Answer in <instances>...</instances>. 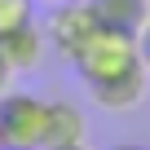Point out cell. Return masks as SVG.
Instances as JSON below:
<instances>
[{
	"mask_svg": "<svg viewBox=\"0 0 150 150\" xmlns=\"http://www.w3.org/2000/svg\"><path fill=\"white\" fill-rule=\"evenodd\" d=\"M71 62L102 110H128L150 88V66L137 53V35H124L115 27L97 22L88 31V40L71 53Z\"/></svg>",
	"mask_w": 150,
	"mask_h": 150,
	"instance_id": "1",
	"label": "cell"
},
{
	"mask_svg": "<svg viewBox=\"0 0 150 150\" xmlns=\"http://www.w3.org/2000/svg\"><path fill=\"white\" fill-rule=\"evenodd\" d=\"M44 137H49V102L9 88L0 97V150H44Z\"/></svg>",
	"mask_w": 150,
	"mask_h": 150,
	"instance_id": "2",
	"label": "cell"
},
{
	"mask_svg": "<svg viewBox=\"0 0 150 150\" xmlns=\"http://www.w3.org/2000/svg\"><path fill=\"white\" fill-rule=\"evenodd\" d=\"M93 27H97V13H93L88 0H57V5H53V18H49V40L71 57L75 49L88 40Z\"/></svg>",
	"mask_w": 150,
	"mask_h": 150,
	"instance_id": "3",
	"label": "cell"
},
{
	"mask_svg": "<svg viewBox=\"0 0 150 150\" xmlns=\"http://www.w3.org/2000/svg\"><path fill=\"white\" fill-rule=\"evenodd\" d=\"M0 53L9 57L13 71H35L44 62V31L35 22H27V27H18L9 35H0Z\"/></svg>",
	"mask_w": 150,
	"mask_h": 150,
	"instance_id": "4",
	"label": "cell"
},
{
	"mask_svg": "<svg viewBox=\"0 0 150 150\" xmlns=\"http://www.w3.org/2000/svg\"><path fill=\"white\" fill-rule=\"evenodd\" d=\"M102 27H115L124 35H137L150 22V0H88Z\"/></svg>",
	"mask_w": 150,
	"mask_h": 150,
	"instance_id": "5",
	"label": "cell"
},
{
	"mask_svg": "<svg viewBox=\"0 0 150 150\" xmlns=\"http://www.w3.org/2000/svg\"><path fill=\"white\" fill-rule=\"evenodd\" d=\"M66 141H84V110L75 102H49V137H44V146H66Z\"/></svg>",
	"mask_w": 150,
	"mask_h": 150,
	"instance_id": "6",
	"label": "cell"
},
{
	"mask_svg": "<svg viewBox=\"0 0 150 150\" xmlns=\"http://www.w3.org/2000/svg\"><path fill=\"white\" fill-rule=\"evenodd\" d=\"M31 5H35V0H0V35L27 27L31 22Z\"/></svg>",
	"mask_w": 150,
	"mask_h": 150,
	"instance_id": "7",
	"label": "cell"
},
{
	"mask_svg": "<svg viewBox=\"0 0 150 150\" xmlns=\"http://www.w3.org/2000/svg\"><path fill=\"white\" fill-rule=\"evenodd\" d=\"M9 88H13V66H9V57H5V53H0V97H5Z\"/></svg>",
	"mask_w": 150,
	"mask_h": 150,
	"instance_id": "8",
	"label": "cell"
},
{
	"mask_svg": "<svg viewBox=\"0 0 150 150\" xmlns=\"http://www.w3.org/2000/svg\"><path fill=\"white\" fill-rule=\"evenodd\" d=\"M44 150H88L84 141H66V146H44Z\"/></svg>",
	"mask_w": 150,
	"mask_h": 150,
	"instance_id": "9",
	"label": "cell"
},
{
	"mask_svg": "<svg viewBox=\"0 0 150 150\" xmlns=\"http://www.w3.org/2000/svg\"><path fill=\"white\" fill-rule=\"evenodd\" d=\"M110 150H150V146H132V141H124V146H110Z\"/></svg>",
	"mask_w": 150,
	"mask_h": 150,
	"instance_id": "10",
	"label": "cell"
},
{
	"mask_svg": "<svg viewBox=\"0 0 150 150\" xmlns=\"http://www.w3.org/2000/svg\"><path fill=\"white\" fill-rule=\"evenodd\" d=\"M49 5H57V0H49Z\"/></svg>",
	"mask_w": 150,
	"mask_h": 150,
	"instance_id": "11",
	"label": "cell"
}]
</instances>
